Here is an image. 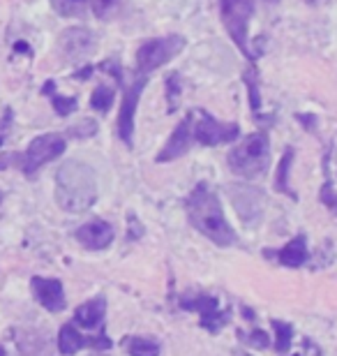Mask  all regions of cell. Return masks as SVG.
<instances>
[{
  "label": "cell",
  "mask_w": 337,
  "mask_h": 356,
  "mask_svg": "<svg viewBox=\"0 0 337 356\" xmlns=\"http://www.w3.org/2000/svg\"><path fill=\"white\" fill-rule=\"evenodd\" d=\"M185 209H188V218L192 227H195L197 232H202L206 238H211L215 245L229 248L236 243L233 227L229 225V220L224 218L220 199L208 183H199L197 188L190 192L188 202H185Z\"/></svg>",
  "instance_id": "cell-1"
},
{
  "label": "cell",
  "mask_w": 337,
  "mask_h": 356,
  "mask_svg": "<svg viewBox=\"0 0 337 356\" xmlns=\"http://www.w3.org/2000/svg\"><path fill=\"white\" fill-rule=\"evenodd\" d=\"M56 202L67 213H83L97 202V176L79 160L63 162L56 174Z\"/></svg>",
  "instance_id": "cell-2"
},
{
  "label": "cell",
  "mask_w": 337,
  "mask_h": 356,
  "mask_svg": "<svg viewBox=\"0 0 337 356\" xmlns=\"http://www.w3.org/2000/svg\"><path fill=\"white\" fill-rule=\"evenodd\" d=\"M229 169L240 178H259L268 172L270 165V146L266 132L247 134L238 146L229 153Z\"/></svg>",
  "instance_id": "cell-3"
},
{
  "label": "cell",
  "mask_w": 337,
  "mask_h": 356,
  "mask_svg": "<svg viewBox=\"0 0 337 356\" xmlns=\"http://www.w3.org/2000/svg\"><path fill=\"white\" fill-rule=\"evenodd\" d=\"M220 14L229 38L249 60H256V54L249 49V19L254 14V0H220Z\"/></svg>",
  "instance_id": "cell-4"
},
{
  "label": "cell",
  "mask_w": 337,
  "mask_h": 356,
  "mask_svg": "<svg viewBox=\"0 0 337 356\" xmlns=\"http://www.w3.org/2000/svg\"><path fill=\"white\" fill-rule=\"evenodd\" d=\"M188 40L183 35H167V38L148 40L136 49V72L148 74L153 70L167 65L183 51Z\"/></svg>",
  "instance_id": "cell-5"
},
{
  "label": "cell",
  "mask_w": 337,
  "mask_h": 356,
  "mask_svg": "<svg viewBox=\"0 0 337 356\" xmlns=\"http://www.w3.org/2000/svg\"><path fill=\"white\" fill-rule=\"evenodd\" d=\"M65 139L60 137V134H40V137H35L31 144H28L24 158H21V167H24V172L28 176H33L42 165H47V162L51 160H58L63 153H65Z\"/></svg>",
  "instance_id": "cell-6"
},
{
  "label": "cell",
  "mask_w": 337,
  "mask_h": 356,
  "mask_svg": "<svg viewBox=\"0 0 337 356\" xmlns=\"http://www.w3.org/2000/svg\"><path fill=\"white\" fill-rule=\"evenodd\" d=\"M240 137L238 123H222L204 109H195V139L202 146L231 144Z\"/></svg>",
  "instance_id": "cell-7"
},
{
  "label": "cell",
  "mask_w": 337,
  "mask_h": 356,
  "mask_svg": "<svg viewBox=\"0 0 337 356\" xmlns=\"http://www.w3.org/2000/svg\"><path fill=\"white\" fill-rule=\"evenodd\" d=\"M143 88H146V74H139L136 79H132L130 86L125 88L123 104H120V111L116 118V132L125 146L134 144V118H136V106H139Z\"/></svg>",
  "instance_id": "cell-8"
},
{
  "label": "cell",
  "mask_w": 337,
  "mask_h": 356,
  "mask_svg": "<svg viewBox=\"0 0 337 356\" xmlns=\"http://www.w3.org/2000/svg\"><path fill=\"white\" fill-rule=\"evenodd\" d=\"M229 199H231L236 213L240 216L243 222L252 225L261 218L263 213V192L252 185H243V183H231L227 185Z\"/></svg>",
  "instance_id": "cell-9"
},
{
  "label": "cell",
  "mask_w": 337,
  "mask_h": 356,
  "mask_svg": "<svg viewBox=\"0 0 337 356\" xmlns=\"http://www.w3.org/2000/svg\"><path fill=\"white\" fill-rule=\"evenodd\" d=\"M192 139H195V111H190L188 116L178 123V127L171 132V137L167 139V144H164V148L157 153L155 162L164 165V162H174L178 158H183V155L190 151Z\"/></svg>",
  "instance_id": "cell-10"
},
{
  "label": "cell",
  "mask_w": 337,
  "mask_h": 356,
  "mask_svg": "<svg viewBox=\"0 0 337 356\" xmlns=\"http://www.w3.org/2000/svg\"><path fill=\"white\" fill-rule=\"evenodd\" d=\"M97 44V38L92 35L88 28L83 26H74V28H65L63 35L58 38V47H60V54L63 58L67 60H81L85 58L92 49Z\"/></svg>",
  "instance_id": "cell-11"
},
{
  "label": "cell",
  "mask_w": 337,
  "mask_h": 356,
  "mask_svg": "<svg viewBox=\"0 0 337 356\" xmlns=\"http://www.w3.org/2000/svg\"><path fill=\"white\" fill-rule=\"evenodd\" d=\"M74 236L85 250H106L113 243V227L106 220L95 218L79 227Z\"/></svg>",
  "instance_id": "cell-12"
},
{
  "label": "cell",
  "mask_w": 337,
  "mask_h": 356,
  "mask_svg": "<svg viewBox=\"0 0 337 356\" xmlns=\"http://www.w3.org/2000/svg\"><path fill=\"white\" fill-rule=\"evenodd\" d=\"M31 287L42 308H47L49 312L65 310V291H63L60 280H56V277H33Z\"/></svg>",
  "instance_id": "cell-13"
},
{
  "label": "cell",
  "mask_w": 337,
  "mask_h": 356,
  "mask_svg": "<svg viewBox=\"0 0 337 356\" xmlns=\"http://www.w3.org/2000/svg\"><path fill=\"white\" fill-rule=\"evenodd\" d=\"M106 315V301L104 296L90 298V301L81 303L74 312V322L83 329H99V324L104 322Z\"/></svg>",
  "instance_id": "cell-14"
},
{
  "label": "cell",
  "mask_w": 337,
  "mask_h": 356,
  "mask_svg": "<svg viewBox=\"0 0 337 356\" xmlns=\"http://www.w3.org/2000/svg\"><path fill=\"white\" fill-rule=\"evenodd\" d=\"M307 257H310V252H307V241H305L303 234H300V236H293L289 243L277 252V261L286 268L303 266L307 261Z\"/></svg>",
  "instance_id": "cell-15"
},
{
  "label": "cell",
  "mask_w": 337,
  "mask_h": 356,
  "mask_svg": "<svg viewBox=\"0 0 337 356\" xmlns=\"http://www.w3.org/2000/svg\"><path fill=\"white\" fill-rule=\"evenodd\" d=\"M85 343H88V340L76 331L74 324H63V329L58 333V352L60 354H65V356L76 354Z\"/></svg>",
  "instance_id": "cell-16"
},
{
  "label": "cell",
  "mask_w": 337,
  "mask_h": 356,
  "mask_svg": "<svg viewBox=\"0 0 337 356\" xmlns=\"http://www.w3.org/2000/svg\"><path fill=\"white\" fill-rule=\"evenodd\" d=\"M181 305L185 310H195L202 315V319L215 315V312H220V303L215 296H208V294H197V296H185Z\"/></svg>",
  "instance_id": "cell-17"
},
{
  "label": "cell",
  "mask_w": 337,
  "mask_h": 356,
  "mask_svg": "<svg viewBox=\"0 0 337 356\" xmlns=\"http://www.w3.org/2000/svg\"><path fill=\"white\" fill-rule=\"evenodd\" d=\"M42 92L51 97L54 109H56V113H58V116L67 118L69 113H74V111H76V106H79L76 97H65V95H60V92H56V83H54V81H47V83H44V88H42Z\"/></svg>",
  "instance_id": "cell-18"
},
{
  "label": "cell",
  "mask_w": 337,
  "mask_h": 356,
  "mask_svg": "<svg viewBox=\"0 0 337 356\" xmlns=\"http://www.w3.org/2000/svg\"><path fill=\"white\" fill-rule=\"evenodd\" d=\"M291 160H293V151L286 148L282 160H279V167H277V178H275V190L282 192V195H289L291 199H298L296 192L289 188V169H291Z\"/></svg>",
  "instance_id": "cell-19"
},
{
  "label": "cell",
  "mask_w": 337,
  "mask_h": 356,
  "mask_svg": "<svg viewBox=\"0 0 337 356\" xmlns=\"http://www.w3.org/2000/svg\"><path fill=\"white\" fill-rule=\"evenodd\" d=\"M113 97H116V88L106 86V83H99V86H95V90H92V95H90V106L95 111H99V113H106L111 109Z\"/></svg>",
  "instance_id": "cell-20"
},
{
  "label": "cell",
  "mask_w": 337,
  "mask_h": 356,
  "mask_svg": "<svg viewBox=\"0 0 337 356\" xmlns=\"http://www.w3.org/2000/svg\"><path fill=\"white\" fill-rule=\"evenodd\" d=\"M127 354L130 356H160V345L150 338H139L134 336L127 340Z\"/></svg>",
  "instance_id": "cell-21"
},
{
  "label": "cell",
  "mask_w": 337,
  "mask_h": 356,
  "mask_svg": "<svg viewBox=\"0 0 337 356\" xmlns=\"http://www.w3.org/2000/svg\"><path fill=\"white\" fill-rule=\"evenodd\" d=\"M56 14L60 17H81L85 12V3L88 0H49Z\"/></svg>",
  "instance_id": "cell-22"
},
{
  "label": "cell",
  "mask_w": 337,
  "mask_h": 356,
  "mask_svg": "<svg viewBox=\"0 0 337 356\" xmlns=\"http://www.w3.org/2000/svg\"><path fill=\"white\" fill-rule=\"evenodd\" d=\"M243 81L247 83V90H249V104H252V111L256 113L261 106V97H259V76H256V70L254 65L243 74Z\"/></svg>",
  "instance_id": "cell-23"
},
{
  "label": "cell",
  "mask_w": 337,
  "mask_h": 356,
  "mask_svg": "<svg viewBox=\"0 0 337 356\" xmlns=\"http://www.w3.org/2000/svg\"><path fill=\"white\" fill-rule=\"evenodd\" d=\"M181 74L178 72H171L167 76V102H169V113H174L178 109V99H181Z\"/></svg>",
  "instance_id": "cell-24"
},
{
  "label": "cell",
  "mask_w": 337,
  "mask_h": 356,
  "mask_svg": "<svg viewBox=\"0 0 337 356\" xmlns=\"http://www.w3.org/2000/svg\"><path fill=\"white\" fill-rule=\"evenodd\" d=\"M97 134V123L90 118H83L81 123L67 127V137L72 139H88V137H95Z\"/></svg>",
  "instance_id": "cell-25"
},
{
  "label": "cell",
  "mask_w": 337,
  "mask_h": 356,
  "mask_svg": "<svg viewBox=\"0 0 337 356\" xmlns=\"http://www.w3.org/2000/svg\"><path fill=\"white\" fill-rule=\"evenodd\" d=\"M272 326H275V333H277V340H275V350L279 354H284L286 350L291 347V338H293V329L289 324L284 322H272Z\"/></svg>",
  "instance_id": "cell-26"
},
{
  "label": "cell",
  "mask_w": 337,
  "mask_h": 356,
  "mask_svg": "<svg viewBox=\"0 0 337 356\" xmlns=\"http://www.w3.org/2000/svg\"><path fill=\"white\" fill-rule=\"evenodd\" d=\"M90 5L97 19H106V14L118 5V0H90Z\"/></svg>",
  "instance_id": "cell-27"
},
{
  "label": "cell",
  "mask_w": 337,
  "mask_h": 356,
  "mask_svg": "<svg viewBox=\"0 0 337 356\" xmlns=\"http://www.w3.org/2000/svg\"><path fill=\"white\" fill-rule=\"evenodd\" d=\"M247 343L252 345V347H256V350H266V347L270 345V338H268V333L266 331H252L249 333V338H247Z\"/></svg>",
  "instance_id": "cell-28"
},
{
  "label": "cell",
  "mask_w": 337,
  "mask_h": 356,
  "mask_svg": "<svg viewBox=\"0 0 337 356\" xmlns=\"http://www.w3.org/2000/svg\"><path fill=\"white\" fill-rule=\"evenodd\" d=\"M0 356H5V350H3V347H0Z\"/></svg>",
  "instance_id": "cell-29"
},
{
  "label": "cell",
  "mask_w": 337,
  "mask_h": 356,
  "mask_svg": "<svg viewBox=\"0 0 337 356\" xmlns=\"http://www.w3.org/2000/svg\"><path fill=\"white\" fill-rule=\"evenodd\" d=\"M307 3H310V5H314V3H317V0H307Z\"/></svg>",
  "instance_id": "cell-30"
},
{
  "label": "cell",
  "mask_w": 337,
  "mask_h": 356,
  "mask_svg": "<svg viewBox=\"0 0 337 356\" xmlns=\"http://www.w3.org/2000/svg\"><path fill=\"white\" fill-rule=\"evenodd\" d=\"M0 146H3V134H0Z\"/></svg>",
  "instance_id": "cell-31"
},
{
  "label": "cell",
  "mask_w": 337,
  "mask_h": 356,
  "mask_svg": "<svg viewBox=\"0 0 337 356\" xmlns=\"http://www.w3.org/2000/svg\"><path fill=\"white\" fill-rule=\"evenodd\" d=\"M0 202H3V192H0Z\"/></svg>",
  "instance_id": "cell-32"
},
{
  "label": "cell",
  "mask_w": 337,
  "mask_h": 356,
  "mask_svg": "<svg viewBox=\"0 0 337 356\" xmlns=\"http://www.w3.org/2000/svg\"><path fill=\"white\" fill-rule=\"evenodd\" d=\"M266 3H272V0H266Z\"/></svg>",
  "instance_id": "cell-33"
},
{
  "label": "cell",
  "mask_w": 337,
  "mask_h": 356,
  "mask_svg": "<svg viewBox=\"0 0 337 356\" xmlns=\"http://www.w3.org/2000/svg\"><path fill=\"white\" fill-rule=\"evenodd\" d=\"M296 356H298V354H296Z\"/></svg>",
  "instance_id": "cell-34"
}]
</instances>
